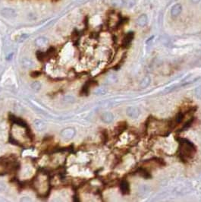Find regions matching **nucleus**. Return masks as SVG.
Wrapping results in <instances>:
<instances>
[{
    "instance_id": "f257e3e1",
    "label": "nucleus",
    "mask_w": 201,
    "mask_h": 202,
    "mask_svg": "<svg viewBox=\"0 0 201 202\" xmlns=\"http://www.w3.org/2000/svg\"><path fill=\"white\" fill-rule=\"evenodd\" d=\"M179 144V154L183 160L194 157L196 153V147L187 139H181Z\"/></svg>"
},
{
    "instance_id": "f03ea898",
    "label": "nucleus",
    "mask_w": 201,
    "mask_h": 202,
    "mask_svg": "<svg viewBox=\"0 0 201 202\" xmlns=\"http://www.w3.org/2000/svg\"><path fill=\"white\" fill-rule=\"evenodd\" d=\"M0 14L6 18H14L17 16V12L14 8H4L0 11Z\"/></svg>"
},
{
    "instance_id": "7ed1b4c3",
    "label": "nucleus",
    "mask_w": 201,
    "mask_h": 202,
    "mask_svg": "<svg viewBox=\"0 0 201 202\" xmlns=\"http://www.w3.org/2000/svg\"><path fill=\"white\" fill-rule=\"evenodd\" d=\"M126 114L131 119H137L139 117V115L140 114V111L137 107H130L126 110Z\"/></svg>"
},
{
    "instance_id": "20e7f679",
    "label": "nucleus",
    "mask_w": 201,
    "mask_h": 202,
    "mask_svg": "<svg viewBox=\"0 0 201 202\" xmlns=\"http://www.w3.org/2000/svg\"><path fill=\"white\" fill-rule=\"evenodd\" d=\"M61 135L65 139H72L75 135V130L72 128H67L62 131Z\"/></svg>"
},
{
    "instance_id": "39448f33",
    "label": "nucleus",
    "mask_w": 201,
    "mask_h": 202,
    "mask_svg": "<svg viewBox=\"0 0 201 202\" xmlns=\"http://www.w3.org/2000/svg\"><path fill=\"white\" fill-rule=\"evenodd\" d=\"M182 12V6L179 3H176L171 8V16L172 18H177Z\"/></svg>"
},
{
    "instance_id": "423d86ee",
    "label": "nucleus",
    "mask_w": 201,
    "mask_h": 202,
    "mask_svg": "<svg viewBox=\"0 0 201 202\" xmlns=\"http://www.w3.org/2000/svg\"><path fill=\"white\" fill-rule=\"evenodd\" d=\"M134 33L133 31H131V32H128L124 37L123 39V41H122V45L124 46V47H128L129 46L131 43L132 42V40H134Z\"/></svg>"
},
{
    "instance_id": "0eeeda50",
    "label": "nucleus",
    "mask_w": 201,
    "mask_h": 202,
    "mask_svg": "<svg viewBox=\"0 0 201 202\" xmlns=\"http://www.w3.org/2000/svg\"><path fill=\"white\" fill-rule=\"evenodd\" d=\"M147 22H148V17H147V15L145 14H143L138 17V18L137 20V24L139 27H140V28H144V27H145L147 24Z\"/></svg>"
},
{
    "instance_id": "6e6552de",
    "label": "nucleus",
    "mask_w": 201,
    "mask_h": 202,
    "mask_svg": "<svg viewBox=\"0 0 201 202\" xmlns=\"http://www.w3.org/2000/svg\"><path fill=\"white\" fill-rule=\"evenodd\" d=\"M120 189L123 195H128L130 192L129 183L127 180H122L120 183Z\"/></svg>"
},
{
    "instance_id": "1a4fd4ad",
    "label": "nucleus",
    "mask_w": 201,
    "mask_h": 202,
    "mask_svg": "<svg viewBox=\"0 0 201 202\" xmlns=\"http://www.w3.org/2000/svg\"><path fill=\"white\" fill-rule=\"evenodd\" d=\"M101 119H102V122H104L105 123H110L113 121L114 115L112 113H105L102 115Z\"/></svg>"
},
{
    "instance_id": "9d476101",
    "label": "nucleus",
    "mask_w": 201,
    "mask_h": 202,
    "mask_svg": "<svg viewBox=\"0 0 201 202\" xmlns=\"http://www.w3.org/2000/svg\"><path fill=\"white\" fill-rule=\"evenodd\" d=\"M34 125L35 129L38 131H43L46 129V127L45 123H43L42 120H40V119H36L34 122Z\"/></svg>"
},
{
    "instance_id": "9b49d317",
    "label": "nucleus",
    "mask_w": 201,
    "mask_h": 202,
    "mask_svg": "<svg viewBox=\"0 0 201 202\" xmlns=\"http://www.w3.org/2000/svg\"><path fill=\"white\" fill-rule=\"evenodd\" d=\"M48 39L44 37V36H40V37H38L35 40V43L37 46L39 47H43V46H46L47 44H48Z\"/></svg>"
},
{
    "instance_id": "f8f14e48",
    "label": "nucleus",
    "mask_w": 201,
    "mask_h": 202,
    "mask_svg": "<svg viewBox=\"0 0 201 202\" xmlns=\"http://www.w3.org/2000/svg\"><path fill=\"white\" fill-rule=\"evenodd\" d=\"M137 173L143 178H145V179H150L151 178V175L150 173H149L146 169L144 168H140L138 170H137Z\"/></svg>"
},
{
    "instance_id": "ddd939ff",
    "label": "nucleus",
    "mask_w": 201,
    "mask_h": 202,
    "mask_svg": "<svg viewBox=\"0 0 201 202\" xmlns=\"http://www.w3.org/2000/svg\"><path fill=\"white\" fill-rule=\"evenodd\" d=\"M150 78L149 76H146V77H145L144 79L141 81V82H140V87L141 88L144 89V88L147 87L150 85Z\"/></svg>"
},
{
    "instance_id": "4468645a",
    "label": "nucleus",
    "mask_w": 201,
    "mask_h": 202,
    "mask_svg": "<svg viewBox=\"0 0 201 202\" xmlns=\"http://www.w3.org/2000/svg\"><path fill=\"white\" fill-rule=\"evenodd\" d=\"M111 5L112 7L121 8L124 6V0H111Z\"/></svg>"
},
{
    "instance_id": "2eb2a0df",
    "label": "nucleus",
    "mask_w": 201,
    "mask_h": 202,
    "mask_svg": "<svg viewBox=\"0 0 201 202\" xmlns=\"http://www.w3.org/2000/svg\"><path fill=\"white\" fill-rule=\"evenodd\" d=\"M23 65L25 68H32L34 67V62L31 59H29L27 58H24L23 59Z\"/></svg>"
},
{
    "instance_id": "dca6fc26",
    "label": "nucleus",
    "mask_w": 201,
    "mask_h": 202,
    "mask_svg": "<svg viewBox=\"0 0 201 202\" xmlns=\"http://www.w3.org/2000/svg\"><path fill=\"white\" fill-rule=\"evenodd\" d=\"M136 5V0H124V6L128 8L134 7Z\"/></svg>"
},
{
    "instance_id": "f3484780",
    "label": "nucleus",
    "mask_w": 201,
    "mask_h": 202,
    "mask_svg": "<svg viewBox=\"0 0 201 202\" xmlns=\"http://www.w3.org/2000/svg\"><path fill=\"white\" fill-rule=\"evenodd\" d=\"M184 114L183 113H179L178 115H176V118H175L176 123L179 124V123H181L183 121V119H184Z\"/></svg>"
},
{
    "instance_id": "a211bd4d",
    "label": "nucleus",
    "mask_w": 201,
    "mask_h": 202,
    "mask_svg": "<svg viewBox=\"0 0 201 202\" xmlns=\"http://www.w3.org/2000/svg\"><path fill=\"white\" fill-rule=\"evenodd\" d=\"M32 88L35 91H39L40 88H41V84L39 83V82H34V84H32Z\"/></svg>"
},
{
    "instance_id": "6ab92c4d",
    "label": "nucleus",
    "mask_w": 201,
    "mask_h": 202,
    "mask_svg": "<svg viewBox=\"0 0 201 202\" xmlns=\"http://www.w3.org/2000/svg\"><path fill=\"white\" fill-rule=\"evenodd\" d=\"M195 96L201 100V87H197L196 90H195Z\"/></svg>"
},
{
    "instance_id": "aec40b11",
    "label": "nucleus",
    "mask_w": 201,
    "mask_h": 202,
    "mask_svg": "<svg viewBox=\"0 0 201 202\" xmlns=\"http://www.w3.org/2000/svg\"><path fill=\"white\" fill-rule=\"evenodd\" d=\"M28 37V34H21V36H19V42H23L24 40H25Z\"/></svg>"
},
{
    "instance_id": "412c9836",
    "label": "nucleus",
    "mask_w": 201,
    "mask_h": 202,
    "mask_svg": "<svg viewBox=\"0 0 201 202\" xmlns=\"http://www.w3.org/2000/svg\"><path fill=\"white\" fill-rule=\"evenodd\" d=\"M105 93H106V91L102 90V88H100V89H98L97 91H95V94H104Z\"/></svg>"
},
{
    "instance_id": "4be33fe9",
    "label": "nucleus",
    "mask_w": 201,
    "mask_h": 202,
    "mask_svg": "<svg viewBox=\"0 0 201 202\" xmlns=\"http://www.w3.org/2000/svg\"><path fill=\"white\" fill-rule=\"evenodd\" d=\"M191 1H192L193 3H198V2H200V0H191Z\"/></svg>"
}]
</instances>
